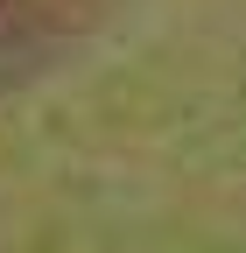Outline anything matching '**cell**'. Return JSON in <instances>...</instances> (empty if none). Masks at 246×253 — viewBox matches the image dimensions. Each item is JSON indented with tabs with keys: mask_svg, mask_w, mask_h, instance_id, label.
Masks as SVG:
<instances>
[{
	"mask_svg": "<svg viewBox=\"0 0 246 253\" xmlns=\"http://www.w3.org/2000/svg\"><path fill=\"white\" fill-rule=\"evenodd\" d=\"M113 7L120 0H0V99L71 63L113 21Z\"/></svg>",
	"mask_w": 246,
	"mask_h": 253,
	"instance_id": "cell-1",
	"label": "cell"
}]
</instances>
